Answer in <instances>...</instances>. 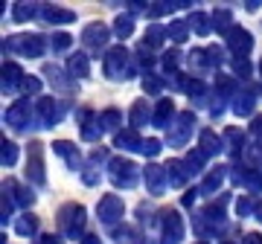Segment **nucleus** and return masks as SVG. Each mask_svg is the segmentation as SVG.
Returning a JSON list of instances; mask_svg holds the SVG:
<instances>
[{"label": "nucleus", "mask_w": 262, "mask_h": 244, "mask_svg": "<svg viewBox=\"0 0 262 244\" xmlns=\"http://www.w3.org/2000/svg\"><path fill=\"white\" fill-rule=\"evenodd\" d=\"M58 230H61V235H67V238H79L84 230V221H88V212H84L82 204H64V207L58 209Z\"/></svg>", "instance_id": "1"}, {"label": "nucleus", "mask_w": 262, "mask_h": 244, "mask_svg": "<svg viewBox=\"0 0 262 244\" xmlns=\"http://www.w3.org/2000/svg\"><path fill=\"white\" fill-rule=\"evenodd\" d=\"M102 70L108 79L114 82H120V79H128V73H134V67H131V53L125 47H111L105 53V61H102Z\"/></svg>", "instance_id": "2"}, {"label": "nucleus", "mask_w": 262, "mask_h": 244, "mask_svg": "<svg viewBox=\"0 0 262 244\" xmlns=\"http://www.w3.org/2000/svg\"><path fill=\"white\" fill-rule=\"evenodd\" d=\"M108 175H111V183L117 189H134L137 178H140V169L128 157H114L108 160Z\"/></svg>", "instance_id": "3"}, {"label": "nucleus", "mask_w": 262, "mask_h": 244, "mask_svg": "<svg viewBox=\"0 0 262 244\" xmlns=\"http://www.w3.org/2000/svg\"><path fill=\"white\" fill-rule=\"evenodd\" d=\"M3 50L9 53H18L24 58H38L44 53V38L41 35H29V32H20V35H12L3 41Z\"/></svg>", "instance_id": "4"}, {"label": "nucleus", "mask_w": 262, "mask_h": 244, "mask_svg": "<svg viewBox=\"0 0 262 244\" xmlns=\"http://www.w3.org/2000/svg\"><path fill=\"white\" fill-rule=\"evenodd\" d=\"M192 128H195V113L192 111H181L175 116V122L169 125V134H166V142L172 149H181V145H187L189 137H192Z\"/></svg>", "instance_id": "5"}, {"label": "nucleus", "mask_w": 262, "mask_h": 244, "mask_svg": "<svg viewBox=\"0 0 262 244\" xmlns=\"http://www.w3.org/2000/svg\"><path fill=\"white\" fill-rule=\"evenodd\" d=\"M96 212H99V221H102L105 227H117L122 221V215H125V204H122L120 195H114V192H108V195L99 198V204H96Z\"/></svg>", "instance_id": "6"}, {"label": "nucleus", "mask_w": 262, "mask_h": 244, "mask_svg": "<svg viewBox=\"0 0 262 244\" xmlns=\"http://www.w3.org/2000/svg\"><path fill=\"white\" fill-rule=\"evenodd\" d=\"M27 178L32 186H44L47 183V175H44V145L38 140L29 142L27 151Z\"/></svg>", "instance_id": "7"}, {"label": "nucleus", "mask_w": 262, "mask_h": 244, "mask_svg": "<svg viewBox=\"0 0 262 244\" xmlns=\"http://www.w3.org/2000/svg\"><path fill=\"white\" fill-rule=\"evenodd\" d=\"M160 235L163 244H181L184 238V218L178 209H163L160 212Z\"/></svg>", "instance_id": "8"}, {"label": "nucleus", "mask_w": 262, "mask_h": 244, "mask_svg": "<svg viewBox=\"0 0 262 244\" xmlns=\"http://www.w3.org/2000/svg\"><path fill=\"white\" fill-rule=\"evenodd\" d=\"M111 32H114V29H108L105 23L94 20V23H88V27L82 29V44L91 50V53H99V50L108 47V41H111Z\"/></svg>", "instance_id": "9"}, {"label": "nucleus", "mask_w": 262, "mask_h": 244, "mask_svg": "<svg viewBox=\"0 0 262 244\" xmlns=\"http://www.w3.org/2000/svg\"><path fill=\"white\" fill-rule=\"evenodd\" d=\"M225 41H227V50H230L236 58H248V53L253 50L251 32H248V29H242V27H233L230 32H227Z\"/></svg>", "instance_id": "10"}, {"label": "nucleus", "mask_w": 262, "mask_h": 244, "mask_svg": "<svg viewBox=\"0 0 262 244\" xmlns=\"http://www.w3.org/2000/svg\"><path fill=\"white\" fill-rule=\"evenodd\" d=\"M143 180H146V189H149V195H163L166 192V166H158V163H149L146 169H143Z\"/></svg>", "instance_id": "11"}, {"label": "nucleus", "mask_w": 262, "mask_h": 244, "mask_svg": "<svg viewBox=\"0 0 262 244\" xmlns=\"http://www.w3.org/2000/svg\"><path fill=\"white\" fill-rule=\"evenodd\" d=\"M76 119H79V128H82V140H88V142H96L99 137H102V122H99V116H96L94 111H79L76 113Z\"/></svg>", "instance_id": "12"}, {"label": "nucleus", "mask_w": 262, "mask_h": 244, "mask_svg": "<svg viewBox=\"0 0 262 244\" xmlns=\"http://www.w3.org/2000/svg\"><path fill=\"white\" fill-rule=\"evenodd\" d=\"M29 116H32V105H29V99H18V102L6 111V116H3V119H6V125H9V128L24 131V128H27V122H29Z\"/></svg>", "instance_id": "13"}, {"label": "nucleus", "mask_w": 262, "mask_h": 244, "mask_svg": "<svg viewBox=\"0 0 262 244\" xmlns=\"http://www.w3.org/2000/svg\"><path fill=\"white\" fill-rule=\"evenodd\" d=\"M35 113H38V119H41V125H44V128L58 125V116H61V111H58V105H56V99H53V96H38Z\"/></svg>", "instance_id": "14"}, {"label": "nucleus", "mask_w": 262, "mask_h": 244, "mask_svg": "<svg viewBox=\"0 0 262 244\" xmlns=\"http://www.w3.org/2000/svg\"><path fill=\"white\" fill-rule=\"evenodd\" d=\"M233 180L239 186H245L248 192H262V172L253 169V166H236Z\"/></svg>", "instance_id": "15"}, {"label": "nucleus", "mask_w": 262, "mask_h": 244, "mask_svg": "<svg viewBox=\"0 0 262 244\" xmlns=\"http://www.w3.org/2000/svg\"><path fill=\"white\" fill-rule=\"evenodd\" d=\"M198 149H201V154H204V157H215V154H222V151H225V140H222L215 131L204 128V131H201V137H198Z\"/></svg>", "instance_id": "16"}, {"label": "nucleus", "mask_w": 262, "mask_h": 244, "mask_svg": "<svg viewBox=\"0 0 262 244\" xmlns=\"http://www.w3.org/2000/svg\"><path fill=\"white\" fill-rule=\"evenodd\" d=\"M24 70H20L15 61H3V93H15L20 85H24Z\"/></svg>", "instance_id": "17"}, {"label": "nucleus", "mask_w": 262, "mask_h": 244, "mask_svg": "<svg viewBox=\"0 0 262 244\" xmlns=\"http://www.w3.org/2000/svg\"><path fill=\"white\" fill-rule=\"evenodd\" d=\"M3 192H9L12 195V201H15V204H18V207H32V204H35V195H32V192H29L27 186H20L18 180H3Z\"/></svg>", "instance_id": "18"}, {"label": "nucleus", "mask_w": 262, "mask_h": 244, "mask_svg": "<svg viewBox=\"0 0 262 244\" xmlns=\"http://www.w3.org/2000/svg\"><path fill=\"white\" fill-rule=\"evenodd\" d=\"M175 102L172 99H160L158 108H155V116H151V125H158V128H169L172 122H175Z\"/></svg>", "instance_id": "19"}, {"label": "nucleus", "mask_w": 262, "mask_h": 244, "mask_svg": "<svg viewBox=\"0 0 262 244\" xmlns=\"http://www.w3.org/2000/svg\"><path fill=\"white\" fill-rule=\"evenodd\" d=\"M41 18L47 20L50 27H58V23H73L76 12L61 9V6H44V9H41Z\"/></svg>", "instance_id": "20"}, {"label": "nucleus", "mask_w": 262, "mask_h": 244, "mask_svg": "<svg viewBox=\"0 0 262 244\" xmlns=\"http://www.w3.org/2000/svg\"><path fill=\"white\" fill-rule=\"evenodd\" d=\"M151 116H155V113L149 111L146 99H137V102L131 105V111H128V122H131V128H134V131H137V128H143L146 122H151Z\"/></svg>", "instance_id": "21"}, {"label": "nucleus", "mask_w": 262, "mask_h": 244, "mask_svg": "<svg viewBox=\"0 0 262 244\" xmlns=\"http://www.w3.org/2000/svg\"><path fill=\"white\" fill-rule=\"evenodd\" d=\"M166 178H169V186H175V189H181L184 183H187L189 172H187V166H184V160H169L166 163Z\"/></svg>", "instance_id": "22"}, {"label": "nucleus", "mask_w": 262, "mask_h": 244, "mask_svg": "<svg viewBox=\"0 0 262 244\" xmlns=\"http://www.w3.org/2000/svg\"><path fill=\"white\" fill-rule=\"evenodd\" d=\"M67 73L73 76V79H88L91 76V61L84 53H73V56L67 58Z\"/></svg>", "instance_id": "23"}, {"label": "nucleus", "mask_w": 262, "mask_h": 244, "mask_svg": "<svg viewBox=\"0 0 262 244\" xmlns=\"http://www.w3.org/2000/svg\"><path fill=\"white\" fill-rule=\"evenodd\" d=\"M225 175H227L225 166H215V169H210V172H207V178H204V183L198 186V192H201V195H215V189L225 183Z\"/></svg>", "instance_id": "24"}, {"label": "nucleus", "mask_w": 262, "mask_h": 244, "mask_svg": "<svg viewBox=\"0 0 262 244\" xmlns=\"http://www.w3.org/2000/svg\"><path fill=\"white\" fill-rule=\"evenodd\" d=\"M114 145L117 149H122V151H140V145H143V140H140V134L134 131V128H125V131H120L117 137H114Z\"/></svg>", "instance_id": "25"}, {"label": "nucleus", "mask_w": 262, "mask_h": 244, "mask_svg": "<svg viewBox=\"0 0 262 244\" xmlns=\"http://www.w3.org/2000/svg\"><path fill=\"white\" fill-rule=\"evenodd\" d=\"M53 151L56 154H61V157L73 166V169H79V163H82V154H79V149H76L73 142H67V140H56L53 142Z\"/></svg>", "instance_id": "26"}, {"label": "nucleus", "mask_w": 262, "mask_h": 244, "mask_svg": "<svg viewBox=\"0 0 262 244\" xmlns=\"http://www.w3.org/2000/svg\"><path fill=\"white\" fill-rule=\"evenodd\" d=\"M166 38H169L166 27H160V23H151V27L146 29L143 47H146V50H158V47H163V41H166Z\"/></svg>", "instance_id": "27"}, {"label": "nucleus", "mask_w": 262, "mask_h": 244, "mask_svg": "<svg viewBox=\"0 0 262 244\" xmlns=\"http://www.w3.org/2000/svg\"><path fill=\"white\" fill-rule=\"evenodd\" d=\"M253 105H256V99H253V90L233 96V113H236V116H251V113H253Z\"/></svg>", "instance_id": "28"}, {"label": "nucleus", "mask_w": 262, "mask_h": 244, "mask_svg": "<svg viewBox=\"0 0 262 244\" xmlns=\"http://www.w3.org/2000/svg\"><path fill=\"white\" fill-rule=\"evenodd\" d=\"M213 29L227 38V32L233 29V15H230V9H215L213 12Z\"/></svg>", "instance_id": "29"}, {"label": "nucleus", "mask_w": 262, "mask_h": 244, "mask_svg": "<svg viewBox=\"0 0 262 244\" xmlns=\"http://www.w3.org/2000/svg\"><path fill=\"white\" fill-rule=\"evenodd\" d=\"M189 27L195 35H210L213 32V15H204V12H195L192 18H189Z\"/></svg>", "instance_id": "30"}, {"label": "nucleus", "mask_w": 262, "mask_h": 244, "mask_svg": "<svg viewBox=\"0 0 262 244\" xmlns=\"http://www.w3.org/2000/svg\"><path fill=\"white\" fill-rule=\"evenodd\" d=\"M222 140H225V149L233 151V154H239V151L245 149V134L239 131V128H227V131L222 134Z\"/></svg>", "instance_id": "31"}, {"label": "nucleus", "mask_w": 262, "mask_h": 244, "mask_svg": "<svg viewBox=\"0 0 262 244\" xmlns=\"http://www.w3.org/2000/svg\"><path fill=\"white\" fill-rule=\"evenodd\" d=\"M38 15V3H15L12 6V20H18V23H27Z\"/></svg>", "instance_id": "32"}, {"label": "nucleus", "mask_w": 262, "mask_h": 244, "mask_svg": "<svg viewBox=\"0 0 262 244\" xmlns=\"http://www.w3.org/2000/svg\"><path fill=\"white\" fill-rule=\"evenodd\" d=\"M99 122H102L105 131H117L120 134V122H122V113L117 111V108H108V111L99 113Z\"/></svg>", "instance_id": "33"}, {"label": "nucleus", "mask_w": 262, "mask_h": 244, "mask_svg": "<svg viewBox=\"0 0 262 244\" xmlns=\"http://www.w3.org/2000/svg\"><path fill=\"white\" fill-rule=\"evenodd\" d=\"M131 32H134V18L131 15H120V18L114 20V35L120 38V41L131 38Z\"/></svg>", "instance_id": "34"}, {"label": "nucleus", "mask_w": 262, "mask_h": 244, "mask_svg": "<svg viewBox=\"0 0 262 244\" xmlns=\"http://www.w3.org/2000/svg\"><path fill=\"white\" fill-rule=\"evenodd\" d=\"M0 163H3V166H15V163H18V145L12 140H6V137L0 142Z\"/></svg>", "instance_id": "35"}, {"label": "nucleus", "mask_w": 262, "mask_h": 244, "mask_svg": "<svg viewBox=\"0 0 262 244\" xmlns=\"http://www.w3.org/2000/svg\"><path fill=\"white\" fill-rule=\"evenodd\" d=\"M166 32H169V38H172V41L184 44V41H187V35H189V20H172V23L166 27Z\"/></svg>", "instance_id": "36"}, {"label": "nucleus", "mask_w": 262, "mask_h": 244, "mask_svg": "<svg viewBox=\"0 0 262 244\" xmlns=\"http://www.w3.org/2000/svg\"><path fill=\"white\" fill-rule=\"evenodd\" d=\"M38 230V218L35 215H20L18 224H15V233L18 235H35Z\"/></svg>", "instance_id": "37"}, {"label": "nucleus", "mask_w": 262, "mask_h": 244, "mask_svg": "<svg viewBox=\"0 0 262 244\" xmlns=\"http://www.w3.org/2000/svg\"><path fill=\"white\" fill-rule=\"evenodd\" d=\"M204 154H201V149H192L187 154V157H184V166H187V172L189 175H195V172H201V166H204Z\"/></svg>", "instance_id": "38"}, {"label": "nucleus", "mask_w": 262, "mask_h": 244, "mask_svg": "<svg viewBox=\"0 0 262 244\" xmlns=\"http://www.w3.org/2000/svg\"><path fill=\"white\" fill-rule=\"evenodd\" d=\"M189 70H210V61H207V50H192L189 53Z\"/></svg>", "instance_id": "39"}, {"label": "nucleus", "mask_w": 262, "mask_h": 244, "mask_svg": "<svg viewBox=\"0 0 262 244\" xmlns=\"http://www.w3.org/2000/svg\"><path fill=\"white\" fill-rule=\"evenodd\" d=\"M178 6H189V3H149V18H160V15H169L172 9H178Z\"/></svg>", "instance_id": "40"}, {"label": "nucleus", "mask_w": 262, "mask_h": 244, "mask_svg": "<svg viewBox=\"0 0 262 244\" xmlns=\"http://www.w3.org/2000/svg\"><path fill=\"white\" fill-rule=\"evenodd\" d=\"M163 85H166V79H160V76H155V73H149L146 79H143V90H146L149 96H158Z\"/></svg>", "instance_id": "41"}, {"label": "nucleus", "mask_w": 262, "mask_h": 244, "mask_svg": "<svg viewBox=\"0 0 262 244\" xmlns=\"http://www.w3.org/2000/svg\"><path fill=\"white\" fill-rule=\"evenodd\" d=\"M70 44H73V35H67V32H53V35H50V47L56 50V53L67 50Z\"/></svg>", "instance_id": "42"}, {"label": "nucleus", "mask_w": 262, "mask_h": 244, "mask_svg": "<svg viewBox=\"0 0 262 244\" xmlns=\"http://www.w3.org/2000/svg\"><path fill=\"white\" fill-rule=\"evenodd\" d=\"M233 87H236L233 76H225V73L215 76V90H219L222 96H230V93H233Z\"/></svg>", "instance_id": "43"}, {"label": "nucleus", "mask_w": 262, "mask_h": 244, "mask_svg": "<svg viewBox=\"0 0 262 244\" xmlns=\"http://www.w3.org/2000/svg\"><path fill=\"white\" fill-rule=\"evenodd\" d=\"M251 212H256V207H253V201H251V198H248V195L236 198V215L245 218V215H251Z\"/></svg>", "instance_id": "44"}, {"label": "nucleus", "mask_w": 262, "mask_h": 244, "mask_svg": "<svg viewBox=\"0 0 262 244\" xmlns=\"http://www.w3.org/2000/svg\"><path fill=\"white\" fill-rule=\"evenodd\" d=\"M151 64H155V56H151L149 50L140 44V50H137V67H140V70H146V76H149V67Z\"/></svg>", "instance_id": "45"}, {"label": "nucleus", "mask_w": 262, "mask_h": 244, "mask_svg": "<svg viewBox=\"0 0 262 244\" xmlns=\"http://www.w3.org/2000/svg\"><path fill=\"white\" fill-rule=\"evenodd\" d=\"M160 145H163L160 140H155V137H149V140H143L140 151L146 154V157H158V154H160Z\"/></svg>", "instance_id": "46"}, {"label": "nucleus", "mask_w": 262, "mask_h": 244, "mask_svg": "<svg viewBox=\"0 0 262 244\" xmlns=\"http://www.w3.org/2000/svg\"><path fill=\"white\" fill-rule=\"evenodd\" d=\"M184 90H187L189 96H204V93H207V85L201 82V79H187Z\"/></svg>", "instance_id": "47"}, {"label": "nucleus", "mask_w": 262, "mask_h": 244, "mask_svg": "<svg viewBox=\"0 0 262 244\" xmlns=\"http://www.w3.org/2000/svg\"><path fill=\"white\" fill-rule=\"evenodd\" d=\"M181 56L178 50H169V53H163V70H169V73H175V67H178Z\"/></svg>", "instance_id": "48"}, {"label": "nucleus", "mask_w": 262, "mask_h": 244, "mask_svg": "<svg viewBox=\"0 0 262 244\" xmlns=\"http://www.w3.org/2000/svg\"><path fill=\"white\" fill-rule=\"evenodd\" d=\"M20 90L35 96L38 90H41V79H35V76H27V79H24V85H20Z\"/></svg>", "instance_id": "49"}, {"label": "nucleus", "mask_w": 262, "mask_h": 244, "mask_svg": "<svg viewBox=\"0 0 262 244\" xmlns=\"http://www.w3.org/2000/svg\"><path fill=\"white\" fill-rule=\"evenodd\" d=\"M207 61H210V67H219L222 61H225V53L219 47H207Z\"/></svg>", "instance_id": "50"}, {"label": "nucleus", "mask_w": 262, "mask_h": 244, "mask_svg": "<svg viewBox=\"0 0 262 244\" xmlns=\"http://www.w3.org/2000/svg\"><path fill=\"white\" fill-rule=\"evenodd\" d=\"M233 70H236V76L248 79V76H251V64H248V58H236V61H233Z\"/></svg>", "instance_id": "51"}, {"label": "nucleus", "mask_w": 262, "mask_h": 244, "mask_svg": "<svg viewBox=\"0 0 262 244\" xmlns=\"http://www.w3.org/2000/svg\"><path fill=\"white\" fill-rule=\"evenodd\" d=\"M82 180L88 183V186H96V183H99V172L91 166V169H84V172H82Z\"/></svg>", "instance_id": "52"}, {"label": "nucleus", "mask_w": 262, "mask_h": 244, "mask_svg": "<svg viewBox=\"0 0 262 244\" xmlns=\"http://www.w3.org/2000/svg\"><path fill=\"white\" fill-rule=\"evenodd\" d=\"M114 238H117V244H128V241H131V230H128V227L114 230Z\"/></svg>", "instance_id": "53"}, {"label": "nucleus", "mask_w": 262, "mask_h": 244, "mask_svg": "<svg viewBox=\"0 0 262 244\" xmlns=\"http://www.w3.org/2000/svg\"><path fill=\"white\" fill-rule=\"evenodd\" d=\"M105 157H108V151H105V149H94V151H91V163H102Z\"/></svg>", "instance_id": "54"}, {"label": "nucleus", "mask_w": 262, "mask_h": 244, "mask_svg": "<svg viewBox=\"0 0 262 244\" xmlns=\"http://www.w3.org/2000/svg\"><path fill=\"white\" fill-rule=\"evenodd\" d=\"M195 195H198V189H189L187 195H184V207H192L195 204Z\"/></svg>", "instance_id": "55"}, {"label": "nucleus", "mask_w": 262, "mask_h": 244, "mask_svg": "<svg viewBox=\"0 0 262 244\" xmlns=\"http://www.w3.org/2000/svg\"><path fill=\"white\" fill-rule=\"evenodd\" d=\"M38 244H58V235H53V233L41 235V238H38Z\"/></svg>", "instance_id": "56"}, {"label": "nucleus", "mask_w": 262, "mask_h": 244, "mask_svg": "<svg viewBox=\"0 0 262 244\" xmlns=\"http://www.w3.org/2000/svg\"><path fill=\"white\" fill-rule=\"evenodd\" d=\"M245 244H262V235L259 233H248L245 235Z\"/></svg>", "instance_id": "57"}, {"label": "nucleus", "mask_w": 262, "mask_h": 244, "mask_svg": "<svg viewBox=\"0 0 262 244\" xmlns=\"http://www.w3.org/2000/svg\"><path fill=\"white\" fill-rule=\"evenodd\" d=\"M251 131H253V134H262V116H253V122H251Z\"/></svg>", "instance_id": "58"}, {"label": "nucleus", "mask_w": 262, "mask_h": 244, "mask_svg": "<svg viewBox=\"0 0 262 244\" xmlns=\"http://www.w3.org/2000/svg\"><path fill=\"white\" fill-rule=\"evenodd\" d=\"M82 244H102V241H99V235H84Z\"/></svg>", "instance_id": "59"}, {"label": "nucleus", "mask_w": 262, "mask_h": 244, "mask_svg": "<svg viewBox=\"0 0 262 244\" xmlns=\"http://www.w3.org/2000/svg\"><path fill=\"white\" fill-rule=\"evenodd\" d=\"M259 6H262V3H256V0H248V3H245V9H248V12H256Z\"/></svg>", "instance_id": "60"}, {"label": "nucleus", "mask_w": 262, "mask_h": 244, "mask_svg": "<svg viewBox=\"0 0 262 244\" xmlns=\"http://www.w3.org/2000/svg\"><path fill=\"white\" fill-rule=\"evenodd\" d=\"M256 218L262 221V204H256Z\"/></svg>", "instance_id": "61"}, {"label": "nucleus", "mask_w": 262, "mask_h": 244, "mask_svg": "<svg viewBox=\"0 0 262 244\" xmlns=\"http://www.w3.org/2000/svg\"><path fill=\"white\" fill-rule=\"evenodd\" d=\"M259 76H262V58H259Z\"/></svg>", "instance_id": "62"}, {"label": "nucleus", "mask_w": 262, "mask_h": 244, "mask_svg": "<svg viewBox=\"0 0 262 244\" xmlns=\"http://www.w3.org/2000/svg\"><path fill=\"white\" fill-rule=\"evenodd\" d=\"M222 244H233V241H222Z\"/></svg>", "instance_id": "63"}, {"label": "nucleus", "mask_w": 262, "mask_h": 244, "mask_svg": "<svg viewBox=\"0 0 262 244\" xmlns=\"http://www.w3.org/2000/svg\"><path fill=\"white\" fill-rule=\"evenodd\" d=\"M195 244H207V241H195Z\"/></svg>", "instance_id": "64"}]
</instances>
